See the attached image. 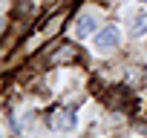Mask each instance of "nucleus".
Here are the masks:
<instances>
[{"label":"nucleus","instance_id":"7","mask_svg":"<svg viewBox=\"0 0 147 138\" xmlns=\"http://www.w3.org/2000/svg\"><path fill=\"white\" fill-rule=\"evenodd\" d=\"M138 3H144V6H147V0H138Z\"/></svg>","mask_w":147,"mask_h":138},{"label":"nucleus","instance_id":"4","mask_svg":"<svg viewBox=\"0 0 147 138\" xmlns=\"http://www.w3.org/2000/svg\"><path fill=\"white\" fill-rule=\"evenodd\" d=\"M130 38H144L147 35V12H130V23H127Z\"/></svg>","mask_w":147,"mask_h":138},{"label":"nucleus","instance_id":"1","mask_svg":"<svg viewBox=\"0 0 147 138\" xmlns=\"http://www.w3.org/2000/svg\"><path fill=\"white\" fill-rule=\"evenodd\" d=\"M118 46H121V29H118L115 23L101 26V29L95 32V38H92V49H95V55H110V52H115Z\"/></svg>","mask_w":147,"mask_h":138},{"label":"nucleus","instance_id":"2","mask_svg":"<svg viewBox=\"0 0 147 138\" xmlns=\"http://www.w3.org/2000/svg\"><path fill=\"white\" fill-rule=\"evenodd\" d=\"M98 23H101V15L95 12V9H84L81 15H78V20H75V38H90V35H95L98 32Z\"/></svg>","mask_w":147,"mask_h":138},{"label":"nucleus","instance_id":"6","mask_svg":"<svg viewBox=\"0 0 147 138\" xmlns=\"http://www.w3.org/2000/svg\"><path fill=\"white\" fill-rule=\"evenodd\" d=\"M6 23H9L6 17H0V35H3V29H6Z\"/></svg>","mask_w":147,"mask_h":138},{"label":"nucleus","instance_id":"5","mask_svg":"<svg viewBox=\"0 0 147 138\" xmlns=\"http://www.w3.org/2000/svg\"><path fill=\"white\" fill-rule=\"evenodd\" d=\"M58 23H61V17H52V20H49V26H46V35H52V32L58 29Z\"/></svg>","mask_w":147,"mask_h":138},{"label":"nucleus","instance_id":"3","mask_svg":"<svg viewBox=\"0 0 147 138\" xmlns=\"http://www.w3.org/2000/svg\"><path fill=\"white\" fill-rule=\"evenodd\" d=\"M52 127L61 129V132H72V129L78 127V118L72 115L69 109H55L52 112Z\"/></svg>","mask_w":147,"mask_h":138}]
</instances>
